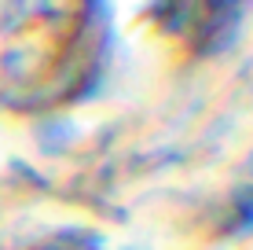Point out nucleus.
I'll list each match as a JSON object with an SVG mask.
<instances>
[{
	"label": "nucleus",
	"mask_w": 253,
	"mask_h": 250,
	"mask_svg": "<svg viewBox=\"0 0 253 250\" xmlns=\"http://www.w3.org/2000/svg\"><path fill=\"white\" fill-rule=\"evenodd\" d=\"M250 0H158L154 22L191 51H216L235 37Z\"/></svg>",
	"instance_id": "nucleus-1"
},
{
	"label": "nucleus",
	"mask_w": 253,
	"mask_h": 250,
	"mask_svg": "<svg viewBox=\"0 0 253 250\" xmlns=\"http://www.w3.org/2000/svg\"><path fill=\"white\" fill-rule=\"evenodd\" d=\"M30 250H92V243L74 239V236H55V239H44V243L30 247Z\"/></svg>",
	"instance_id": "nucleus-2"
}]
</instances>
